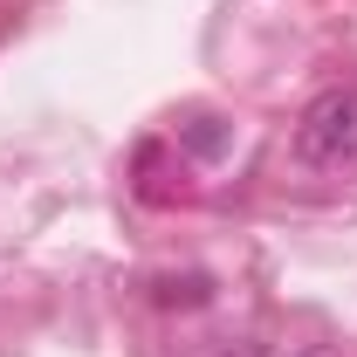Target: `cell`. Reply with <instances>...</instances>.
Returning <instances> with one entry per match:
<instances>
[{
    "label": "cell",
    "instance_id": "6da1fadb",
    "mask_svg": "<svg viewBox=\"0 0 357 357\" xmlns=\"http://www.w3.org/2000/svg\"><path fill=\"white\" fill-rule=\"evenodd\" d=\"M296 151L310 165H357V89H316L296 117Z\"/></svg>",
    "mask_w": 357,
    "mask_h": 357
},
{
    "label": "cell",
    "instance_id": "7a4b0ae2",
    "mask_svg": "<svg viewBox=\"0 0 357 357\" xmlns=\"http://www.w3.org/2000/svg\"><path fill=\"white\" fill-rule=\"evenodd\" d=\"M178 137H185L199 158H220V151H227V131L213 124V117H185V124H178Z\"/></svg>",
    "mask_w": 357,
    "mask_h": 357
},
{
    "label": "cell",
    "instance_id": "3957f363",
    "mask_svg": "<svg viewBox=\"0 0 357 357\" xmlns=\"http://www.w3.org/2000/svg\"><path fill=\"white\" fill-rule=\"evenodd\" d=\"M158 303H206V275H185V282L165 275V282H158Z\"/></svg>",
    "mask_w": 357,
    "mask_h": 357
}]
</instances>
